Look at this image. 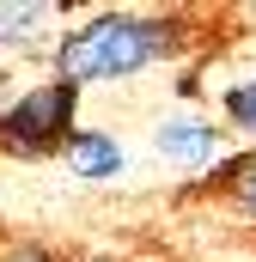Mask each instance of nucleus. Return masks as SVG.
Returning <instances> with one entry per match:
<instances>
[{"label":"nucleus","instance_id":"1","mask_svg":"<svg viewBox=\"0 0 256 262\" xmlns=\"http://www.w3.org/2000/svg\"><path fill=\"white\" fill-rule=\"evenodd\" d=\"M165 43H171L165 25L110 12V18L73 31V37L61 43V73L79 79V85H86V79H116V73H134V67H146L153 55H165Z\"/></svg>","mask_w":256,"mask_h":262},{"label":"nucleus","instance_id":"2","mask_svg":"<svg viewBox=\"0 0 256 262\" xmlns=\"http://www.w3.org/2000/svg\"><path fill=\"white\" fill-rule=\"evenodd\" d=\"M67 116H73V85H31V98L0 122V140H6V146H31V152H43L55 134H73Z\"/></svg>","mask_w":256,"mask_h":262},{"label":"nucleus","instance_id":"3","mask_svg":"<svg viewBox=\"0 0 256 262\" xmlns=\"http://www.w3.org/2000/svg\"><path fill=\"white\" fill-rule=\"evenodd\" d=\"M159 152L177 159V165H201L214 152V128L207 122H165L159 128Z\"/></svg>","mask_w":256,"mask_h":262},{"label":"nucleus","instance_id":"4","mask_svg":"<svg viewBox=\"0 0 256 262\" xmlns=\"http://www.w3.org/2000/svg\"><path fill=\"white\" fill-rule=\"evenodd\" d=\"M122 165V152L104 140V134H73V171L79 177H110Z\"/></svg>","mask_w":256,"mask_h":262},{"label":"nucleus","instance_id":"5","mask_svg":"<svg viewBox=\"0 0 256 262\" xmlns=\"http://www.w3.org/2000/svg\"><path fill=\"white\" fill-rule=\"evenodd\" d=\"M49 6H0V43H31V31L43 25Z\"/></svg>","mask_w":256,"mask_h":262},{"label":"nucleus","instance_id":"6","mask_svg":"<svg viewBox=\"0 0 256 262\" xmlns=\"http://www.w3.org/2000/svg\"><path fill=\"white\" fill-rule=\"evenodd\" d=\"M226 110H232L238 122H250V128H256V79H250V85H238V92L226 98Z\"/></svg>","mask_w":256,"mask_h":262},{"label":"nucleus","instance_id":"7","mask_svg":"<svg viewBox=\"0 0 256 262\" xmlns=\"http://www.w3.org/2000/svg\"><path fill=\"white\" fill-rule=\"evenodd\" d=\"M238 195H244V207L256 213V159H250V165H238Z\"/></svg>","mask_w":256,"mask_h":262},{"label":"nucleus","instance_id":"8","mask_svg":"<svg viewBox=\"0 0 256 262\" xmlns=\"http://www.w3.org/2000/svg\"><path fill=\"white\" fill-rule=\"evenodd\" d=\"M12 262H49V256H12Z\"/></svg>","mask_w":256,"mask_h":262}]
</instances>
